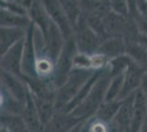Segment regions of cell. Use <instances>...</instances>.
<instances>
[{"mask_svg": "<svg viewBox=\"0 0 147 132\" xmlns=\"http://www.w3.org/2000/svg\"><path fill=\"white\" fill-rule=\"evenodd\" d=\"M25 40V39H24ZM24 40L13 45L1 56V70L22 77V58L24 50Z\"/></svg>", "mask_w": 147, "mask_h": 132, "instance_id": "7", "label": "cell"}, {"mask_svg": "<svg viewBox=\"0 0 147 132\" xmlns=\"http://www.w3.org/2000/svg\"><path fill=\"white\" fill-rule=\"evenodd\" d=\"M144 69L136 62H132L129 64V68L124 73V82L121 94L119 96L117 100H124L125 98L129 97L131 95L135 94L141 88L142 82L144 78Z\"/></svg>", "mask_w": 147, "mask_h": 132, "instance_id": "6", "label": "cell"}, {"mask_svg": "<svg viewBox=\"0 0 147 132\" xmlns=\"http://www.w3.org/2000/svg\"><path fill=\"white\" fill-rule=\"evenodd\" d=\"M25 8L31 21L42 31L45 37L49 31L51 19L42 0H25Z\"/></svg>", "mask_w": 147, "mask_h": 132, "instance_id": "10", "label": "cell"}, {"mask_svg": "<svg viewBox=\"0 0 147 132\" xmlns=\"http://www.w3.org/2000/svg\"><path fill=\"white\" fill-rule=\"evenodd\" d=\"M74 39L79 53L88 55L96 54L102 43L100 37L88 24L85 16L81 17L79 22L74 29Z\"/></svg>", "mask_w": 147, "mask_h": 132, "instance_id": "3", "label": "cell"}, {"mask_svg": "<svg viewBox=\"0 0 147 132\" xmlns=\"http://www.w3.org/2000/svg\"><path fill=\"white\" fill-rule=\"evenodd\" d=\"M81 132H114V128L112 121L108 122L97 116H92L84 121Z\"/></svg>", "mask_w": 147, "mask_h": 132, "instance_id": "18", "label": "cell"}, {"mask_svg": "<svg viewBox=\"0 0 147 132\" xmlns=\"http://www.w3.org/2000/svg\"><path fill=\"white\" fill-rule=\"evenodd\" d=\"M110 7L119 14L125 16L127 13V0H110Z\"/></svg>", "mask_w": 147, "mask_h": 132, "instance_id": "23", "label": "cell"}, {"mask_svg": "<svg viewBox=\"0 0 147 132\" xmlns=\"http://www.w3.org/2000/svg\"><path fill=\"white\" fill-rule=\"evenodd\" d=\"M123 82H124V74L122 75L115 76L111 78L110 85L107 91V96H105V100H117L119 96L121 94V90L123 87Z\"/></svg>", "mask_w": 147, "mask_h": 132, "instance_id": "22", "label": "cell"}, {"mask_svg": "<svg viewBox=\"0 0 147 132\" xmlns=\"http://www.w3.org/2000/svg\"><path fill=\"white\" fill-rule=\"evenodd\" d=\"M147 125V99L138 89L135 94L131 132H141Z\"/></svg>", "mask_w": 147, "mask_h": 132, "instance_id": "13", "label": "cell"}, {"mask_svg": "<svg viewBox=\"0 0 147 132\" xmlns=\"http://www.w3.org/2000/svg\"><path fill=\"white\" fill-rule=\"evenodd\" d=\"M0 21L1 28H18L23 30L29 29L32 23L29 16H22L19 13L11 12L6 9H1Z\"/></svg>", "mask_w": 147, "mask_h": 132, "instance_id": "16", "label": "cell"}, {"mask_svg": "<svg viewBox=\"0 0 147 132\" xmlns=\"http://www.w3.org/2000/svg\"><path fill=\"white\" fill-rule=\"evenodd\" d=\"M82 125H84V122H81L80 125H78L77 127H75L71 131L69 132H81V129H82Z\"/></svg>", "mask_w": 147, "mask_h": 132, "instance_id": "24", "label": "cell"}, {"mask_svg": "<svg viewBox=\"0 0 147 132\" xmlns=\"http://www.w3.org/2000/svg\"><path fill=\"white\" fill-rule=\"evenodd\" d=\"M21 117L31 132H44L45 128L41 121L36 104L34 101L33 96L31 95V91H29L26 101L21 112Z\"/></svg>", "mask_w": 147, "mask_h": 132, "instance_id": "12", "label": "cell"}, {"mask_svg": "<svg viewBox=\"0 0 147 132\" xmlns=\"http://www.w3.org/2000/svg\"><path fill=\"white\" fill-rule=\"evenodd\" d=\"M26 32L18 28H1L0 32V54L1 56L8 52L13 45L24 40Z\"/></svg>", "mask_w": 147, "mask_h": 132, "instance_id": "14", "label": "cell"}, {"mask_svg": "<svg viewBox=\"0 0 147 132\" xmlns=\"http://www.w3.org/2000/svg\"><path fill=\"white\" fill-rule=\"evenodd\" d=\"M77 45L74 37L65 41L64 47L55 65V72L53 76V83L58 89L67 81L68 76L74 69V58L76 55Z\"/></svg>", "mask_w": 147, "mask_h": 132, "instance_id": "4", "label": "cell"}, {"mask_svg": "<svg viewBox=\"0 0 147 132\" xmlns=\"http://www.w3.org/2000/svg\"><path fill=\"white\" fill-rule=\"evenodd\" d=\"M44 38H45V53L53 62L56 63L63 51L65 39L63 37L61 30L58 29V26L52 20L49 23V31Z\"/></svg>", "mask_w": 147, "mask_h": 132, "instance_id": "9", "label": "cell"}, {"mask_svg": "<svg viewBox=\"0 0 147 132\" xmlns=\"http://www.w3.org/2000/svg\"><path fill=\"white\" fill-rule=\"evenodd\" d=\"M81 122L84 121L75 118L70 113L57 110L54 117L45 126L44 132H69Z\"/></svg>", "mask_w": 147, "mask_h": 132, "instance_id": "11", "label": "cell"}, {"mask_svg": "<svg viewBox=\"0 0 147 132\" xmlns=\"http://www.w3.org/2000/svg\"><path fill=\"white\" fill-rule=\"evenodd\" d=\"M146 1H147V0H146Z\"/></svg>", "mask_w": 147, "mask_h": 132, "instance_id": "25", "label": "cell"}, {"mask_svg": "<svg viewBox=\"0 0 147 132\" xmlns=\"http://www.w3.org/2000/svg\"><path fill=\"white\" fill-rule=\"evenodd\" d=\"M1 86H3L22 106H24L30 89L22 77L1 70Z\"/></svg>", "mask_w": 147, "mask_h": 132, "instance_id": "8", "label": "cell"}, {"mask_svg": "<svg viewBox=\"0 0 147 132\" xmlns=\"http://www.w3.org/2000/svg\"><path fill=\"white\" fill-rule=\"evenodd\" d=\"M42 2L49 13V19L58 26L65 41L73 38L74 28L61 2L58 0H42Z\"/></svg>", "mask_w": 147, "mask_h": 132, "instance_id": "5", "label": "cell"}, {"mask_svg": "<svg viewBox=\"0 0 147 132\" xmlns=\"http://www.w3.org/2000/svg\"><path fill=\"white\" fill-rule=\"evenodd\" d=\"M125 52H126V41L123 40L121 37H115L104 40L97 53L102 54L112 60L114 57L123 55Z\"/></svg>", "mask_w": 147, "mask_h": 132, "instance_id": "15", "label": "cell"}, {"mask_svg": "<svg viewBox=\"0 0 147 132\" xmlns=\"http://www.w3.org/2000/svg\"><path fill=\"white\" fill-rule=\"evenodd\" d=\"M132 62H133L132 57L125 56V55H121V56L114 57V58L110 60L109 68H108L110 76L111 77H115V76L124 74Z\"/></svg>", "mask_w": 147, "mask_h": 132, "instance_id": "21", "label": "cell"}, {"mask_svg": "<svg viewBox=\"0 0 147 132\" xmlns=\"http://www.w3.org/2000/svg\"><path fill=\"white\" fill-rule=\"evenodd\" d=\"M96 70L74 68L68 76L65 84L57 89L56 94V109L63 110L70 101L78 95L80 89L85 86Z\"/></svg>", "mask_w": 147, "mask_h": 132, "instance_id": "2", "label": "cell"}, {"mask_svg": "<svg viewBox=\"0 0 147 132\" xmlns=\"http://www.w3.org/2000/svg\"><path fill=\"white\" fill-rule=\"evenodd\" d=\"M58 1L61 2V5L67 14L68 19L75 29V26L77 25L81 17L84 16L80 0H58Z\"/></svg>", "mask_w": 147, "mask_h": 132, "instance_id": "17", "label": "cell"}, {"mask_svg": "<svg viewBox=\"0 0 147 132\" xmlns=\"http://www.w3.org/2000/svg\"><path fill=\"white\" fill-rule=\"evenodd\" d=\"M111 78L112 77L110 76L109 69L107 68V70L93 85L91 91L85 98V100L69 113L74 116L75 118H78L82 121L94 116L98 108L105 100V96H107V91H108V88L110 85Z\"/></svg>", "mask_w": 147, "mask_h": 132, "instance_id": "1", "label": "cell"}, {"mask_svg": "<svg viewBox=\"0 0 147 132\" xmlns=\"http://www.w3.org/2000/svg\"><path fill=\"white\" fill-rule=\"evenodd\" d=\"M1 126L6 127L10 132H31L22 117L18 114L1 116Z\"/></svg>", "mask_w": 147, "mask_h": 132, "instance_id": "20", "label": "cell"}, {"mask_svg": "<svg viewBox=\"0 0 147 132\" xmlns=\"http://www.w3.org/2000/svg\"><path fill=\"white\" fill-rule=\"evenodd\" d=\"M121 104L122 101L121 100H110L107 101L104 100L101 106L98 108L97 112L94 116H97L98 118L104 120V121H108V122H111L112 120L115 118L119 109L121 107Z\"/></svg>", "mask_w": 147, "mask_h": 132, "instance_id": "19", "label": "cell"}]
</instances>
